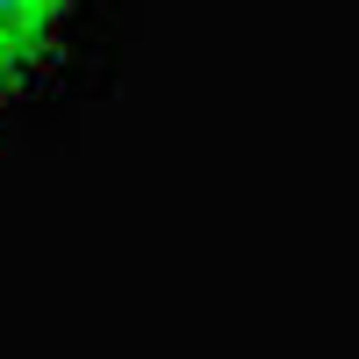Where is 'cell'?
Instances as JSON below:
<instances>
[{
	"label": "cell",
	"instance_id": "obj_1",
	"mask_svg": "<svg viewBox=\"0 0 359 359\" xmlns=\"http://www.w3.org/2000/svg\"><path fill=\"white\" fill-rule=\"evenodd\" d=\"M79 0H0V108L36 94L72 36Z\"/></svg>",
	"mask_w": 359,
	"mask_h": 359
}]
</instances>
